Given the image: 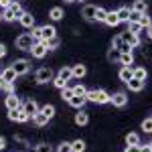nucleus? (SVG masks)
Here are the masks:
<instances>
[{
    "label": "nucleus",
    "instance_id": "obj_1",
    "mask_svg": "<svg viewBox=\"0 0 152 152\" xmlns=\"http://www.w3.org/2000/svg\"><path fill=\"white\" fill-rule=\"evenodd\" d=\"M87 102H94V104H107L110 102V94L104 89H87Z\"/></svg>",
    "mask_w": 152,
    "mask_h": 152
},
{
    "label": "nucleus",
    "instance_id": "obj_2",
    "mask_svg": "<svg viewBox=\"0 0 152 152\" xmlns=\"http://www.w3.org/2000/svg\"><path fill=\"white\" fill-rule=\"evenodd\" d=\"M16 49H20V51H31L33 45H35V39L31 37V33H24V35L16 37Z\"/></svg>",
    "mask_w": 152,
    "mask_h": 152
},
{
    "label": "nucleus",
    "instance_id": "obj_3",
    "mask_svg": "<svg viewBox=\"0 0 152 152\" xmlns=\"http://www.w3.org/2000/svg\"><path fill=\"white\" fill-rule=\"evenodd\" d=\"M53 71H51V67H41V69H37L35 73V79L37 83H49V81H53Z\"/></svg>",
    "mask_w": 152,
    "mask_h": 152
},
{
    "label": "nucleus",
    "instance_id": "obj_4",
    "mask_svg": "<svg viewBox=\"0 0 152 152\" xmlns=\"http://www.w3.org/2000/svg\"><path fill=\"white\" fill-rule=\"evenodd\" d=\"M122 39H124V43H126L130 49H136L140 45V35H134V33H130V31L122 33Z\"/></svg>",
    "mask_w": 152,
    "mask_h": 152
},
{
    "label": "nucleus",
    "instance_id": "obj_5",
    "mask_svg": "<svg viewBox=\"0 0 152 152\" xmlns=\"http://www.w3.org/2000/svg\"><path fill=\"white\" fill-rule=\"evenodd\" d=\"M20 110H23L24 114H28V116L33 118L37 112L41 110V107H39V104H37L35 99H26V102H23V104H20Z\"/></svg>",
    "mask_w": 152,
    "mask_h": 152
},
{
    "label": "nucleus",
    "instance_id": "obj_6",
    "mask_svg": "<svg viewBox=\"0 0 152 152\" xmlns=\"http://www.w3.org/2000/svg\"><path fill=\"white\" fill-rule=\"evenodd\" d=\"M8 118H10L12 122H20V124H24V122H28V120H31V116H28V114H24L20 107H18V110H8Z\"/></svg>",
    "mask_w": 152,
    "mask_h": 152
},
{
    "label": "nucleus",
    "instance_id": "obj_7",
    "mask_svg": "<svg viewBox=\"0 0 152 152\" xmlns=\"http://www.w3.org/2000/svg\"><path fill=\"white\" fill-rule=\"evenodd\" d=\"M12 69L16 71V75H26L28 69H31V65H28L26 59H16V61L12 63Z\"/></svg>",
    "mask_w": 152,
    "mask_h": 152
},
{
    "label": "nucleus",
    "instance_id": "obj_8",
    "mask_svg": "<svg viewBox=\"0 0 152 152\" xmlns=\"http://www.w3.org/2000/svg\"><path fill=\"white\" fill-rule=\"evenodd\" d=\"M31 53H33V57H35V59H43L49 53V49H47V45H45L43 41H39V43H35V45H33Z\"/></svg>",
    "mask_w": 152,
    "mask_h": 152
},
{
    "label": "nucleus",
    "instance_id": "obj_9",
    "mask_svg": "<svg viewBox=\"0 0 152 152\" xmlns=\"http://www.w3.org/2000/svg\"><path fill=\"white\" fill-rule=\"evenodd\" d=\"M110 104H114L116 107H124V105L128 104V95L124 94V91H118V94L110 95Z\"/></svg>",
    "mask_w": 152,
    "mask_h": 152
},
{
    "label": "nucleus",
    "instance_id": "obj_10",
    "mask_svg": "<svg viewBox=\"0 0 152 152\" xmlns=\"http://www.w3.org/2000/svg\"><path fill=\"white\" fill-rule=\"evenodd\" d=\"M18 23L23 24L24 28H33V26H35V16H33V12H23V14L18 16Z\"/></svg>",
    "mask_w": 152,
    "mask_h": 152
},
{
    "label": "nucleus",
    "instance_id": "obj_11",
    "mask_svg": "<svg viewBox=\"0 0 152 152\" xmlns=\"http://www.w3.org/2000/svg\"><path fill=\"white\" fill-rule=\"evenodd\" d=\"M53 37H57V31H55L53 24L41 26V39H43V41H49V39H53Z\"/></svg>",
    "mask_w": 152,
    "mask_h": 152
},
{
    "label": "nucleus",
    "instance_id": "obj_12",
    "mask_svg": "<svg viewBox=\"0 0 152 152\" xmlns=\"http://www.w3.org/2000/svg\"><path fill=\"white\" fill-rule=\"evenodd\" d=\"M4 104H6L8 110H18V107H20V99L16 97V94H10V95H6Z\"/></svg>",
    "mask_w": 152,
    "mask_h": 152
},
{
    "label": "nucleus",
    "instance_id": "obj_13",
    "mask_svg": "<svg viewBox=\"0 0 152 152\" xmlns=\"http://www.w3.org/2000/svg\"><path fill=\"white\" fill-rule=\"evenodd\" d=\"M95 8H97V6H94V4H85L83 10H81L83 18H85V20H95Z\"/></svg>",
    "mask_w": 152,
    "mask_h": 152
},
{
    "label": "nucleus",
    "instance_id": "obj_14",
    "mask_svg": "<svg viewBox=\"0 0 152 152\" xmlns=\"http://www.w3.org/2000/svg\"><path fill=\"white\" fill-rule=\"evenodd\" d=\"M85 104H87V97H85V95H73L69 99V105L71 107H77V110H81Z\"/></svg>",
    "mask_w": 152,
    "mask_h": 152
},
{
    "label": "nucleus",
    "instance_id": "obj_15",
    "mask_svg": "<svg viewBox=\"0 0 152 152\" xmlns=\"http://www.w3.org/2000/svg\"><path fill=\"white\" fill-rule=\"evenodd\" d=\"M0 77H2L4 81H10V83H14V81H16V77H18V75H16V71L12 69V67H6V69L2 71V75H0Z\"/></svg>",
    "mask_w": 152,
    "mask_h": 152
},
{
    "label": "nucleus",
    "instance_id": "obj_16",
    "mask_svg": "<svg viewBox=\"0 0 152 152\" xmlns=\"http://www.w3.org/2000/svg\"><path fill=\"white\" fill-rule=\"evenodd\" d=\"M120 63H122V67H130V65L134 63V55H132V51H124V53L120 55Z\"/></svg>",
    "mask_w": 152,
    "mask_h": 152
},
{
    "label": "nucleus",
    "instance_id": "obj_17",
    "mask_svg": "<svg viewBox=\"0 0 152 152\" xmlns=\"http://www.w3.org/2000/svg\"><path fill=\"white\" fill-rule=\"evenodd\" d=\"M118 77H120L122 81L128 83L130 79L134 77V69H132V67H122V69H120V73H118Z\"/></svg>",
    "mask_w": 152,
    "mask_h": 152
},
{
    "label": "nucleus",
    "instance_id": "obj_18",
    "mask_svg": "<svg viewBox=\"0 0 152 152\" xmlns=\"http://www.w3.org/2000/svg\"><path fill=\"white\" fill-rule=\"evenodd\" d=\"M144 85H146V81H140V79H136V77H132V79L128 81L130 91H142V89H144Z\"/></svg>",
    "mask_w": 152,
    "mask_h": 152
},
{
    "label": "nucleus",
    "instance_id": "obj_19",
    "mask_svg": "<svg viewBox=\"0 0 152 152\" xmlns=\"http://www.w3.org/2000/svg\"><path fill=\"white\" fill-rule=\"evenodd\" d=\"M130 10H132V8H128V6H122L120 10H116L118 20H120V23H128L130 20Z\"/></svg>",
    "mask_w": 152,
    "mask_h": 152
},
{
    "label": "nucleus",
    "instance_id": "obj_20",
    "mask_svg": "<svg viewBox=\"0 0 152 152\" xmlns=\"http://www.w3.org/2000/svg\"><path fill=\"white\" fill-rule=\"evenodd\" d=\"M71 71H73V77H77V79H81V77H85V73H87V69H85V65H81V63L73 65V67H71Z\"/></svg>",
    "mask_w": 152,
    "mask_h": 152
},
{
    "label": "nucleus",
    "instance_id": "obj_21",
    "mask_svg": "<svg viewBox=\"0 0 152 152\" xmlns=\"http://www.w3.org/2000/svg\"><path fill=\"white\" fill-rule=\"evenodd\" d=\"M31 120H33V124H35V126H39V128H41V126H45V124L49 122V118L45 116V114H41V112H37Z\"/></svg>",
    "mask_w": 152,
    "mask_h": 152
},
{
    "label": "nucleus",
    "instance_id": "obj_22",
    "mask_svg": "<svg viewBox=\"0 0 152 152\" xmlns=\"http://www.w3.org/2000/svg\"><path fill=\"white\" fill-rule=\"evenodd\" d=\"M49 18H51V20H61V18H63V8H61V6L51 8V10H49Z\"/></svg>",
    "mask_w": 152,
    "mask_h": 152
},
{
    "label": "nucleus",
    "instance_id": "obj_23",
    "mask_svg": "<svg viewBox=\"0 0 152 152\" xmlns=\"http://www.w3.org/2000/svg\"><path fill=\"white\" fill-rule=\"evenodd\" d=\"M87 120H89V116H87L83 110H79V112L75 114V124H77V126H85V124H87Z\"/></svg>",
    "mask_w": 152,
    "mask_h": 152
},
{
    "label": "nucleus",
    "instance_id": "obj_24",
    "mask_svg": "<svg viewBox=\"0 0 152 152\" xmlns=\"http://www.w3.org/2000/svg\"><path fill=\"white\" fill-rule=\"evenodd\" d=\"M126 144L128 146H140V136L134 134V132H130L128 136H126Z\"/></svg>",
    "mask_w": 152,
    "mask_h": 152
},
{
    "label": "nucleus",
    "instance_id": "obj_25",
    "mask_svg": "<svg viewBox=\"0 0 152 152\" xmlns=\"http://www.w3.org/2000/svg\"><path fill=\"white\" fill-rule=\"evenodd\" d=\"M107 26H118L120 24V20H118V14L116 12H107V16H105V20H104Z\"/></svg>",
    "mask_w": 152,
    "mask_h": 152
},
{
    "label": "nucleus",
    "instance_id": "obj_26",
    "mask_svg": "<svg viewBox=\"0 0 152 152\" xmlns=\"http://www.w3.org/2000/svg\"><path fill=\"white\" fill-rule=\"evenodd\" d=\"M128 31H130V33H134V35H140L144 28H142L140 23H136V20H128Z\"/></svg>",
    "mask_w": 152,
    "mask_h": 152
},
{
    "label": "nucleus",
    "instance_id": "obj_27",
    "mask_svg": "<svg viewBox=\"0 0 152 152\" xmlns=\"http://www.w3.org/2000/svg\"><path fill=\"white\" fill-rule=\"evenodd\" d=\"M39 112H41V114H45V116H47L49 120H51V118L55 116V105L47 104V105H43V107H41V110H39Z\"/></svg>",
    "mask_w": 152,
    "mask_h": 152
},
{
    "label": "nucleus",
    "instance_id": "obj_28",
    "mask_svg": "<svg viewBox=\"0 0 152 152\" xmlns=\"http://www.w3.org/2000/svg\"><path fill=\"white\" fill-rule=\"evenodd\" d=\"M134 77H136V79H140V81H146L148 71L144 69V67H136V69H134Z\"/></svg>",
    "mask_w": 152,
    "mask_h": 152
},
{
    "label": "nucleus",
    "instance_id": "obj_29",
    "mask_svg": "<svg viewBox=\"0 0 152 152\" xmlns=\"http://www.w3.org/2000/svg\"><path fill=\"white\" fill-rule=\"evenodd\" d=\"M2 18H4V20H8V23H14V20H18V16H16V14H14L10 8H6V10L2 12Z\"/></svg>",
    "mask_w": 152,
    "mask_h": 152
},
{
    "label": "nucleus",
    "instance_id": "obj_30",
    "mask_svg": "<svg viewBox=\"0 0 152 152\" xmlns=\"http://www.w3.org/2000/svg\"><path fill=\"white\" fill-rule=\"evenodd\" d=\"M59 77H61V79H65V81H69L71 77H73V71H71V67H63V69L59 71Z\"/></svg>",
    "mask_w": 152,
    "mask_h": 152
},
{
    "label": "nucleus",
    "instance_id": "obj_31",
    "mask_svg": "<svg viewBox=\"0 0 152 152\" xmlns=\"http://www.w3.org/2000/svg\"><path fill=\"white\" fill-rule=\"evenodd\" d=\"M138 23L142 24V28H148V26L152 24V20H150V16H148L146 12H142V14H140V18H138Z\"/></svg>",
    "mask_w": 152,
    "mask_h": 152
},
{
    "label": "nucleus",
    "instance_id": "obj_32",
    "mask_svg": "<svg viewBox=\"0 0 152 152\" xmlns=\"http://www.w3.org/2000/svg\"><path fill=\"white\" fill-rule=\"evenodd\" d=\"M120 55H122V51H120V49H110V53H107V59H110V61H118V63H120Z\"/></svg>",
    "mask_w": 152,
    "mask_h": 152
},
{
    "label": "nucleus",
    "instance_id": "obj_33",
    "mask_svg": "<svg viewBox=\"0 0 152 152\" xmlns=\"http://www.w3.org/2000/svg\"><path fill=\"white\" fill-rule=\"evenodd\" d=\"M71 150H73V152H83V150H85V142H83V140L71 142Z\"/></svg>",
    "mask_w": 152,
    "mask_h": 152
},
{
    "label": "nucleus",
    "instance_id": "obj_34",
    "mask_svg": "<svg viewBox=\"0 0 152 152\" xmlns=\"http://www.w3.org/2000/svg\"><path fill=\"white\" fill-rule=\"evenodd\" d=\"M132 10L146 12V0H136V2H134V6H132Z\"/></svg>",
    "mask_w": 152,
    "mask_h": 152
},
{
    "label": "nucleus",
    "instance_id": "obj_35",
    "mask_svg": "<svg viewBox=\"0 0 152 152\" xmlns=\"http://www.w3.org/2000/svg\"><path fill=\"white\" fill-rule=\"evenodd\" d=\"M8 8H10L12 12H14V14H16V16H20V14H23V6H20V2H18V0H16V2H12L10 6H8Z\"/></svg>",
    "mask_w": 152,
    "mask_h": 152
},
{
    "label": "nucleus",
    "instance_id": "obj_36",
    "mask_svg": "<svg viewBox=\"0 0 152 152\" xmlns=\"http://www.w3.org/2000/svg\"><path fill=\"white\" fill-rule=\"evenodd\" d=\"M105 16H107V10H105V8H99V6H97V8H95V20H102V23H104V20H105Z\"/></svg>",
    "mask_w": 152,
    "mask_h": 152
},
{
    "label": "nucleus",
    "instance_id": "obj_37",
    "mask_svg": "<svg viewBox=\"0 0 152 152\" xmlns=\"http://www.w3.org/2000/svg\"><path fill=\"white\" fill-rule=\"evenodd\" d=\"M43 43L47 45L49 51H53V49H57V47H59V39H57V37H53V39H49V41H43Z\"/></svg>",
    "mask_w": 152,
    "mask_h": 152
},
{
    "label": "nucleus",
    "instance_id": "obj_38",
    "mask_svg": "<svg viewBox=\"0 0 152 152\" xmlns=\"http://www.w3.org/2000/svg\"><path fill=\"white\" fill-rule=\"evenodd\" d=\"M73 95H75V94H73V87H63V89H61V97L67 99V102H69Z\"/></svg>",
    "mask_w": 152,
    "mask_h": 152
},
{
    "label": "nucleus",
    "instance_id": "obj_39",
    "mask_svg": "<svg viewBox=\"0 0 152 152\" xmlns=\"http://www.w3.org/2000/svg\"><path fill=\"white\" fill-rule=\"evenodd\" d=\"M73 94H75V95H87V87H85L83 83H79V85L73 87Z\"/></svg>",
    "mask_w": 152,
    "mask_h": 152
},
{
    "label": "nucleus",
    "instance_id": "obj_40",
    "mask_svg": "<svg viewBox=\"0 0 152 152\" xmlns=\"http://www.w3.org/2000/svg\"><path fill=\"white\" fill-rule=\"evenodd\" d=\"M31 37L35 39V43L43 41V39H41V26H33V28H31Z\"/></svg>",
    "mask_w": 152,
    "mask_h": 152
},
{
    "label": "nucleus",
    "instance_id": "obj_41",
    "mask_svg": "<svg viewBox=\"0 0 152 152\" xmlns=\"http://www.w3.org/2000/svg\"><path fill=\"white\" fill-rule=\"evenodd\" d=\"M142 130H144L146 134H152V118H146V120L142 122Z\"/></svg>",
    "mask_w": 152,
    "mask_h": 152
},
{
    "label": "nucleus",
    "instance_id": "obj_42",
    "mask_svg": "<svg viewBox=\"0 0 152 152\" xmlns=\"http://www.w3.org/2000/svg\"><path fill=\"white\" fill-rule=\"evenodd\" d=\"M2 91H6V95L14 94V83H10V81H4V83H2Z\"/></svg>",
    "mask_w": 152,
    "mask_h": 152
},
{
    "label": "nucleus",
    "instance_id": "obj_43",
    "mask_svg": "<svg viewBox=\"0 0 152 152\" xmlns=\"http://www.w3.org/2000/svg\"><path fill=\"white\" fill-rule=\"evenodd\" d=\"M53 85H55V87H59V89H63V87H67V81H65V79H61V77H53Z\"/></svg>",
    "mask_w": 152,
    "mask_h": 152
},
{
    "label": "nucleus",
    "instance_id": "obj_44",
    "mask_svg": "<svg viewBox=\"0 0 152 152\" xmlns=\"http://www.w3.org/2000/svg\"><path fill=\"white\" fill-rule=\"evenodd\" d=\"M35 152H53V148H51L49 144H39L35 148Z\"/></svg>",
    "mask_w": 152,
    "mask_h": 152
},
{
    "label": "nucleus",
    "instance_id": "obj_45",
    "mask_svg": "<svg viewBox=\"0 0 152 152\" xmlns=\"http://www.w3.org/2000/svg\"><path fill=\"white\" fill-rule=\"evenodd\" d=\"M12 2H14V0H0V12H4L12 4Z\"/></svg>",
    "mask_w": 152,
    "mask_h": 152
},
{
    "label": "nucleus",
    "instance_id": "obj_46",
    "mask_svg": "<svg viewBox=\"0 0 152 152\" xmlns=\"http://www.w3.org/2000/svg\"><path fill=\"white\" fill-rule=\"evenodd\" d=\"M57 150H59V152H73V150H71V144H69V142H63Z\"/></svg>",
    "mask_w": 152,
    "mask_h": 152
},
{
    "label": "nucleus",
    "instance_id": "obj_47",
    "mask_svg": "<svg viewBox=\"0 0 152 152\" xmlns=\"http://www.w3.org/2000/svg\"><path fill=\"white\" fill-rule=\"evenodd\" d=\"M124 152H140V146H126Z\"/></svg>",
    "mask_w": 152,
    "mask_h": 152
},
{
    "label": "nucleus",
    "instance_id": "obj_48",
    "mask_svg": "<svg viewBox=\"0 0 152 152\" xmlns=\"http://www.w3.org/2000/svg\"><path fill=\"white\" fill-rule=\"evenodd\" d=\"M140 152H152L150 144H146V146H140Z\"/></svg>",
    "mask_w": 152,
    "mask_h": 152
},
{
    "label": "nucleus",
    "instance_id": "obj_49",
    "mask_svg": "<svg viewBox=\"0 0 152 152\" xmlns=\"http://www.w3.org/2000/svg\"><path fill=\"white\" fill-rule=\"evenodd\" d=\"M4 55H6V47H4V45H2V43H0V59L4 57Z\"/></svg>",
    "mask_w": 152,
    "mask_h": 152
},
{
    "label": "nucleus",
    "instance_id": "obj_50",
    "mask_svg": "<svg viewBox=\"0 0 152 152\" xmlns=\"http://www.w3.org/2000/svg\"><path fill=\"white\" fill-rule=\"evenodd\" d=\"M4 148H6V140L0 136V150H4Z\"/></svg>",
    "mask_w": 152,
    "mask_h": 152
},
{
    "label": "nucleus",
    "instance_id": "obj_51",
    "mask_svg": "<svg viewBox=\"0 0 152 152\" xmlns=\"http://www.w3.org/2000/svg\"><path fill=\"white\" fill-rule=\"evenodd\" d=\"M146 35H148V39H150V41H152V24H150V26H148V28H146Z\"/></svg>",
    "mask_w": 152,
    "mask_h": 152
},
{
    "label": "nucleus",
    "instance_id": "obj_52",
    "mask_svg": "<svg viewBox=\"0 0 152 152\" xmlns=\"http://www.w3.org/2000/svg\"><path fill=\"white\" fill-rule=\"evenodd\" d=\"M2 83H4V79H2V77H0V91H2Z\"/></svg>",
    "mask_w": 152,
    "mask_h": 152
},
{
    "label": "nucleus",
    "instance_id": "obj_53",
    "mask_svg": "<svg viewBox=\"0 0 152 152\" xmlns=\"http://www.w3.org/2000/svg\"><path fill=\"white\" fill-rule=\"evenodd\" d=\"M65 2H75V0H65Z\"/></svg>",
    "mask_w": 152,
    "mask_h": 152
},
{
    "label": "nucleus",
    "instance_id": "obj_54",
    "mask_svg": "<svg viewBox=\"0 0 152 152\" xmlns=\"http://www.w3.org/2000/svg\"><path fill=\"white\" fill-rule=\"evenodd\" d=\"M0 20H2V12H0Z\"/></svg>",
    "mask_w": 152,
    "mask_h": 152
},
{
    "label": "nucleus",
    "instance_id": "obj_55",
    "mask_svg": "<svg viewBox=\"0 0 152 152\" xmlns=\"http://www.w3.org/2000/svg\"><path fill=\"white\" fill-rule=\"evenodd\" d=\"M150 148H152V142H150Z\"/></svg>",
    "mask_w": 152,
    "mask_h": 152
},
{
    "label": "nucleus",
    "instance_id": "obj_56",
    "mask_svg": "<svg viewBox=\"0 0 152 152\" xmlns=\"http://www.w3.org/2000/svg\"><path fill=\"white\" fill-rule=\"evenodd\" d=\"M18 2H20V0H18Z\"/></svg>",
    "mask_w": 152,
    "mask_h": 152
},
{
    "label": "nucleus",
    "instance_id": "obj_57",
    "mask_svg": "<svg viewBox=\"0 0 152 152\" xmlns=\"http://www.w3.org/2000/svg\"><path fill=\"white\" fill-rule=\"evenodd\" d=\"M57 152H59V150H57Z\"/></svg>",
    "mask_w": 152,
    "mask_h": 152
}]
</instances>
